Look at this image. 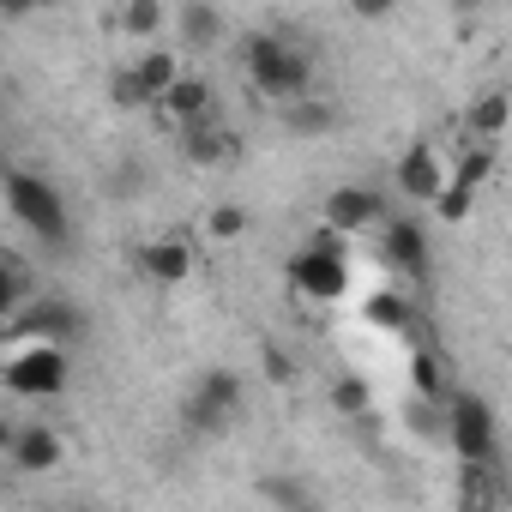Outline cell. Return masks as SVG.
<instances>
[{
	"label": "cell",
	"mask_w": 512,
	"mask_h": 512,
	"mask_svg": "<svg viewBox=\"0 0 512 512\" xmlns=\"http://www.w3.org/2000/svg\"><path fill=\"white\" fill-rule=\"evenodd\" d=\"M386 260H392L398 272H410V278H422V272H428V241H422V223H410V217H392V223H386Z\"/></svg>",
	"instance_id": "cell-10"
},
{
	"label": "cell",
	"mask_w": 512,
	"mask_h": 512,
	"mask_svg": "<svg viewBox=\"0 0 512 512\" xmlns=\"http://www.w3.org/2000/svg\"><path fill=\"white\" fill-rule=\"evenodd\" d=\"M7 205H13V217H19L31 235H43L49 247H67V199H61L43 175L13 169V175H7Z\"/></svg>",
	"instance_id": "cell-2"
},
{
	"label": "cell",
	"mask_w": 512,
	"mask_h": 512,
	"mask_svg": "<svg viewBox=\"0 0 512 512\" xmlns=\"http://www.w3.org/2000/svg\"><path fill=\"white\" fill-rule=\"evenodd\" d=\"M488 169H494V163H488V151H470V157H464V169H458V181L482 187V181H488Z\"/></svg>",
	"instance_id": "cell-26"
},
{
	"label": "cell",
	"mask_w": 512,
	"mask_h": 512,
	"mask_svg": "<svg viewBox=\"0 0 512 512\" xmlns=\"http://www.w3.org/2000/svg\"><path fill=\"white\" fill-rule=\"evenodd\" d=\"M181 151H187L193 163H223V157H229V139H223V133L211 127V115H205V121H187V127H181Z\"/></svg>",
	"instance_id": "cell-16"
},
{
	"label": "cell",
	"mask_w": 512,
	"mask_h": 512,
	"mask_svg": "<svg viewBox=\"0 0 512 512\" xmlns=\"http://www.w3.org/2000/svg\"><path fill=\"white\" fill-rule=\"evenodd\" d=\"M7 446H13V464H19V470H31V476H37V470H49V464H61V440L49 434V422L19 428Z\"/></svg>",
	"instance_id": "cell-12"
},
{
	"label": "cell",
	"mask_w": 512,
	"mask_h": 512,
	"mask_svg": "<svg viewBox=\"0 0 512 512\" xmlns=\"http://www.w3.org/2000/svg\"><path fill=\"white\" fill-rule=\"evenodd\" d=\"M338 235H344V229H338V223H326V229H320V241L290 260V284H296L302 296H314V302H338V296H344V284H350V272H344V241H338Z\"/></svg>",
	"instance_id": "cell-3"
},
{
	"label": "cell",
	"mask_w": 512,
	"mask_h": 512,
	"mask_svg": "<svg viewBox=\"0 0 512 512\" xmlns=\"http://www.w3.org/2000/svg\"><path fill=\"white\" fill-rule=\"evenodd\" d=\"M175 79H181V61H175L169 49H145V61H139L133 73H121L115 97H121V103H157V97H169Z\"/></svg>",
	"instance_id": "cell-8"
},
{
	"label": "cell",
	"mask_w": 512,
	"mask_h": 512,
	"mask_svg": "<svg viewBox=\"0 0 512 512\" xmlns=\"http://www.w3.org/2000/svg\"><path fill=\"white\" fill-rule=\"evenodd\" d=\"M25 290H31V272H25L19 253H7V284H0V314H7V320L25 308Z\"/></svg>",
	"instance_id": "cell-19"
},
{
	"label": "cell",
	"mask_w": 512,
	"mask_h": 512,
	"mask_svg": "<svg viewBox=\"0 0 512 512\" xmlns=\"http://www.w3.org/2000/svg\"><path fill=\"white\" fill-rule=\"evenodd\" d=\"M284 127H290L296 139H320V133L338 127V109L320 103V97H290V103H284Z\"/></svg>",
	"instance_id": "cell-14"
},
{
	"label": "cell",
	"mask_w": 512,
	"mask_h": 512,
	"mask_svg": "<svg viewBox=\"0 0 512 512\" xmlns=\"http://www.w3.org/2000/svg\"><path fill=\"white\" fill-rule=\"evenodd\" d=\"M416 386H422V392H440V374H434V356H416Z\"/></svg>",
	"instance_id": "cell-29"
},
{
	"label": "cell",
	"mask_w": 512,
	"mask_h": 512,
	"mask_svg": "<svg viewBox=\"0 0 512 512\" xmlns=\"http://www.w3.org/2000/svg\"><path fill=\"white\" fill-rule=\"evenodd\" d=\"M392 7H398V0H350V13H356V19H386Z\"/></svg>",
	"instance_id": "cell-28"
},
{
	"label": "cell",
	"mask_w": 512,
	"mask_h": 512,
	"mask_svg": "<svg viewBox=\"0 0 512 512\" xmlns=\"http://www.w3.org/2000/svg\"><path fill=\"white\" fill-rule=\"evenodd\" d=\"M139 272L157 284H181L193 272V247L187 241H151V247H139Z\"/></svg>",
	"instance_id": "cell-11"
},
{
	"label": "cell",
	"mask_w": 512,
	"mask_h": 512,
	"mask_svg": "<svg viewBox=\"0 0 512 512\" xmlns=\"http://www.w3.org/2000/svg\"><path fill=\"white\" fill-rule=\"evenodd\" d=\"M464 121H470V133H482V139H488V133H500V127L512 121V103H506L500 91H488V97H476V103H470V115H464Z\"/></svg>",
	"instance_id": "cell-18"
},
{
	"label": "cell",
	"mask_w": 512,
	"mask_h": 512,
	"mask_svg": "<svg viewBox=\"0 0 512 512\" xmlns=\"http://www.w3.org/2000/svg\"><path fill=\"white\" fill-rule=\"evenodd\" d=\"M247 73L253 85H260L266 97L290 103V97H308V55L290 49L284 31H260V37H247Z\"/></svg>",
	"instance_id": "cell-1"
},
{
	"label": "cell",
	"mask_w": 512,
	"mask_h": 512,
	"mask_svg": "<svg viewBox=\"0 0 512 512\" xmlns=\"http://www.w3.org/2000/svg\"><path fill=\"white\" fill-rule=\"evenodd\" d=\"M13 332H31V338H43V344H67V338L85 332V314H79L73 302H61V296H43V302H31V308L13 314Z\"/></svg>",
	"instance_id": "cell-7"
},
{
	"label": "cell",
	"mask_w": 512,
	"mask_h": 512,
	"mask_svg": "<svg viewBox=\"0 0 512 512\" xmlns=\"http://www.w3.org/2000/svg\"><path fill=\"white\" fill-rule=\"evenodd\" d=\"M266 500H284V506H308L314 494H308L302 482H284V476H278V482H266Z\"/></svg>",
	"instance_id": "cell-25"
},
{
	"label": "cell",
	"mask_w": 512,
	"mask_h": 512,
	"mask_svg": "<svg viewBox=\"0 0 512 512\" xmlns=\"http://www.w3.org/2000/svg\"><path fill=\"white\" fill-rule=\"evenodd\" d=\"M7 386H13L19 398H55V392L67 386V356H61V344H43V338H37V350L13 356Z\"/></svg>",
	"instance_id": "cell-5"
},
{
	"label": "cell",
	"mask_w": 512,
	"mask_h": 512,
	"mask_svg": "<svg viewBox=\"0 0 512 512\" xmlns=\"http://www.w3.org/2000/svg\"><path fill=\"white\" fill-rule=\"evenodd\" d=\"M398 187H404L410 199H422V205H434V199H440L446 169H440V157H434V145H428V139L404 151V163H398Z\"/></svg>",
	"instance_id": "cell-9"
},
{
	"label": "cell",
	"mask_w": 512,
	"mask_h": 512,
	"mask_svg": "<svg viewBox=\"0 0 512 512\" xmlns=\"http://www.w3.org/2000/svg\"><path fill=\"white\" fill-rule=\"evenodd\" d=\"M0 7H7V13L19 19V13H31V7H37V0H0Z\"/></svg>",
	"instance_id": "cell-30"
},
{
	"label": "cell",
	"mask_w": 512,
	"mask_h": 512,
	"mask_svg": "<svg viewBox=\"0 0 512 512\" xmlns=\"http://www.w3.org/2000/svg\"><path fill=\"white\" fill-rule=\"evenodd\" d=\"M163 109H169V121H175V127L205 121V115H211V85H205V79H175V85H169V97H163Z\"/></svg>",
	"instance_id": "cell-15"
},
{
	"label": "cell",
	"mask_w": 512,
	"mask_h": 512,
	"mask_svg": "<svg viewBox=\"0 0 512 512\" xmlns=\"http://www.w3.org/2000/svg\"><path fill=\"white\" fill-rule=\"evenodd\" d=\"M181 37H187L193 49H211V43L223 37V19H217V7H205V0H187V7H181Z\"/></svg>",
	"instance_id": "cell-17"
},
{
	"label": "cell",
	"mask_w": 512,
	"mask_h": 512,
	"mask_svg": "<svg viewBox=\"0 0 512 512\" xmlns=\"http://www.w3.org/2000/svg\"><path fill=\"white\" fill-rule=\"evenodd\" d=\"M470 199H476L470 181H446L440 199H434V217H440V223H464V217H470Z\"/></svg>",
	"instance_id": "cell-20"
},
{
	"label": "cell",
	"mask_w": 512,
	"mask_h": 512,
	"mask_svg": "<svg viewBox=\"0 0 512 512\" xmlns=\"http://www.w3.org/2000/svg\"><path fill=\"white\" fill-rule=\"evenodd\" d=\"M452 7H458V13H476V7H482V0H452Z\"/></svg>",
	"instance_id": "cell-31"
},
{
	"label": "cell",
	"mask_w": 512,
	"mask_h": 512,
	"mask_svg": "<svg viewBox=\"0 0 512 512\" xmlns=\"http://www.w3.org/2000/svg\"><path fill=\"white\" fill-rule=\"evenodd\" d=\"M241 229H247V211H241V205H217V211H211V235H217V241H235Z\"/></svg>",
	"instance_id": "cell-24"
},
{
	"label": "cell",
	"mask_w": 512,
	"mask_h": 512,
	"mask_svg": "<svg viewBox=\"0 0 512 512\" xmlns=\"http://www.w3.org/2000/svg\"><path fill=\"white\" fill-rule=\"evenodd\" d=\"M374 217H380V199L368 187H338L326 199V223H338V229H368Z\"/></svg>",
	"instance_id": "cell-13"
},
{
	"label": "cell",
	"mask_w": 512,
	"mask_h": 512,
	"mask_svg": "<svg viewBox=\"0 0 512 512\" xmlns=\"http://www.w3.org/2000/svg\"><path fill=\"white\" fill-rule=\"evenodd\" d=\"M290 374H296V368H290V356H284L278 344H266V380H272V386H284Z\"/></svg>",
	"instance_id": "cell-27"
},
{
	"label": "cell",
	"mask_w": 512,
	"mask_h": 512,
	"mask_svg": "<svg viewBox=\"0 0 512 512\" xmlns=\"http://www.w3.org/2000/svg\"><path fill=\"white\" fill-rule=\"evenodd\" d=\"M157 25H163V7L157 0H127V37H157Z\"/></svg>",
	"instance_id": "cell-21"
},
{
	"label": "cell",
	"mask_w": 512,
	"mask_h": 512,
	"mask_svg": "<svg viewBox=\"0 0 512 512\" xmlns=\"http://www.w3.org/2000/svg\"><path fill=\"white\" fill-rule=\"evenodd\" d=\"M368 320H374V326H386V332H398V326L410 320V308H404L398 296H374V302H368Z\"/></svg>",
	"instance_id": "cell-22"
},
{
	"label": "cell",
	"mask_w": 512,
	"mask_h": 512,
	"mask_svg": "<svg viewBox=\"0 0 512 512\" xmlns=\"http://www.w3.org/2000/svg\"><path fill=\"white\" fill-rule=\"evenodd\" d=\"M446 416H452V422H446L452 452H458L470 470L494 464V410H488L482 398H452V410H446Z\"/></svg>",
	"instance_id": "cell-4"
},
{
	"label": "cell",
	"mask_w": 512,
	"mask_h": 512,
	"mask_svg": "<svg viewBox=\"0 0 512 512\" xmlns=\"http://www.w3.org/2000/svg\"><path fill=\"white\" fill-rule=\"evenodd\" d=\"M235 410H241V380L223 374V368H211V374L199 380V392L187 398V428H193V434H217V428H229Z\"/></svg>",
	"instance_id": "cell-6"
},
{
	"label": "cell",
	"mask_w": 512,
	"mask_h": 512,
	"mask_svg": "<svg viewBox=\"0 0 512 512\" xmlns=\"http://www.w3.org/2000/svg\"><path fill=\"white\" fill-rule=\"evenodd\" d=\"M332 404H338V416H362L368 410V386L362 380H338L332 386Z\"/></svg>",
	"instance_id": "cell-23"
}]
</instances>
